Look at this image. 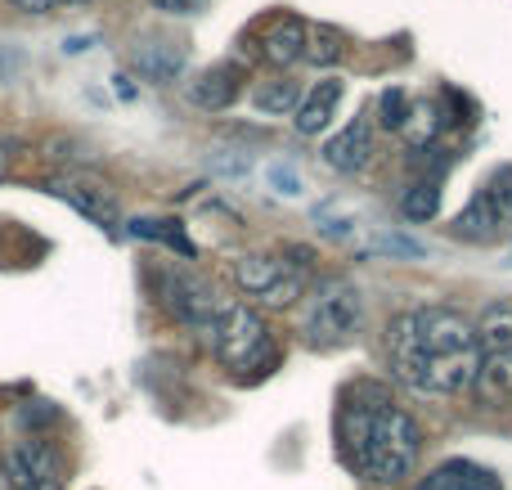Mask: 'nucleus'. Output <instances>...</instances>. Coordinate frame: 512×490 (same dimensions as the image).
<instances>
[{
  "label": "nucleus",
  "instance_id": "4be33fe9",
  "mask_svg": "<svg viewBox=\"0 0 512 490\" xmlns=\"http://www.w3.org/2000/svg\"><path fill=\"white\" fill-rule=\"evenodd\" d=\"M373 117H378L382 131H400V126H405V117H409V95L400 86H387L378 95V108H373Z\"/></svg>",
  "mask_w": 512,
  "mask_h": 490
},
{
  "label": "nucleus",
  "instance_id": "a878e982",
  "mask_svg": "<svg viewBox=\"0 0 512 490\" xmlns=\"http://www.w3.org/2000/svg\"><path fill=\"white\" fill-rule=\"evenodd\" d=\"M265 180H270L274 189H279L283 198H297L301 194V176L292 167H283V162H274V167H265Z\"/></svg>",
  "mask_w": 512,
  "mask_h": 490
},
{
  "label": "nucleus",
  "instance_id": "f257e3e1",
  "mask_svg": "<svg viewBox=\"0 0 512 490\" xmlns=\"http://www.w3.org/2000/svg\"><path fill=\"white\" fill-rule=\"evenodd\" d=\"M382 342L396 378L423 396H459L477 378V324L459 306H414L391 315Z\"/></svg>",
  "mask_w": 512,
  "mask_h": 490
},
{
  "label": "nucleus",
  "instance_id": "2f4dec72",
  "mask_svg": "<svg viewBox=\"0 0 512 490\" xmlns=\"http://www.w3.org/2000/svg\"><path fill=\"white\" fill-rule=\"evenodd\" d=\"M90 36H68V41H63V54H81V50H90Z\"/></svg>",
  "mask_w": 512,
  "mask_h": 490
},
{
  "label": "nucleus",
  "instance_id": "c756f323",
  "mask_svg": "<svg viewBox=\"0 0 512 490\" xmlns=\"http://www.w3.org/2000/svg\"><path fill=\"white\" fill-rule=\"evenodd\" d=\"M319 234H324V239H346V234H351V221H328V225H319Z\"/></svg>",
  "mask_w": 512,
  "mask_h": 490
},
{
  "label": "nucleus",
  "instance_id": "7c9ffc66",
  "mask_svg": "<svg viewBox=\"0 0 512 490\" xmlns=\"http://www.w3.org/2000/svg\"><path fill=\"white\" fill-rule=\"evenodd\" d=\"M113 90H117V99H126V104H131V99H135L131 77H122V72H117V77H113Z\"/></svg>",
  "mask_w": 512,
  "mask_h": 490
},
{
  "label": "nucleus",
  "instance_id": "c9c22d12",
  "mask_svg": "<svg viewBox=\"0 0 512 490\" xmlns=\"http://www.w3.org/2000/svg\"><path fill=\"white\" fill-rule=\"evenodd\" d=\"M504 266H508V270H512V257H508V261H504Z\"/></svg>",
  "mask_w": 512,
  "mask_h": 490
},
{
  "label": "nucleus",
  "instance_id": "9b49d317",
  "mask_svg": "<svg viewBox=\"0 0 512 490\" xmlns=\"http://www.w3.org/2000/svg\"><path fill=\"white\" fill-rule=\"evenodd\" d=\"M306 18L297 14H274L270 23L261 27V45H256V54H261L270 68H292L297 59H306Z\"/></svg>",
  "mask_w": 512,
  "mask_h": 490
},
{
  "label": "nucleus",
  "instance_id": "6ab92c4d",
  "mask_svg": "<svg viewBox=\"0 0 512 490\" xmlns=\"http://www.w3.org/2000/svg\"><path fill=\"white\" fill-rule=\"evenodd\" d=\"M477 347L481 351H512V302L486 306L477 320Z\"/></svg>",
  "mask_w": 512,
  "mask_h": 490
},
{
  "label": "nucleus",
  "instance_id": "ddd939ff",
  "mask_svg": "<svg viewBox=\"0 0 512 490\" xmlns=\"http://www.w3.org/2000/svg\"><path fill=\"white\" fill-rule=\"evenodd\" d=\"M337 104H342V81H337V77L315 81V86H310L306 95H301L292 126H297L301 135H319V131H328V122L337 117Z\"/></svg>",
  "mask_w": 512,
  "mask_h": 490
},
{
  "label": "nucleus",
  "instance_id": "5701e85b",
  "mask_svg": "<svg viewBox=\"0 0 512 490\" xmlns=\"http://www.w3.org/2000/svg\"><path fill=\"white\" fill-rule=\"evenodd\" d=\"M369 257H405V261H423L427 248L418 239H409V234H378V239H369Z\"/></svg>",
  "mask_w": 512,
  "mask_h": 490
},
{
  "label": "nucleus",
  "instance_id": "39448f33",
  "mask_svg": "<svg viewBox=\"0 0 512 490\" xmlns=\"http://www.w3.org/2000/svg\"><path fill=\"white\" fill-rule=\"evenodd\" d=\"M234 284L248 297H256L265 311H292L306 297L301 270L279 261L274 252H248V257H239L234 261Z\"/></svg>",
  "mask_w": 512,
  "mask_h": 490
},
{
  "label": "nucleus",
  "instance_id": "f03ea898",
  "mask_svg": "<svg viewBox=\"0 0 512 490\" xmlns=\"http://www.w3.org/2000/svg\"><path fill=\"white\" fill-rule=\"evenodd\" d=\"M337 446L342 459L360 477L382 486H400L414 477L418 455H423V428L409 410L391 401L387 387L378 383H355L342 396V414H337Z\"/></svg>",
  "mask_w": 512,
  "mask_h": 490
},
{
  "label": "nucleus",
  "instance_id": "7ed1b4c3",
  "mask_svg": "<svg viewBox=\"0 0 512 490\" xmlns=\"http://www.w3.org/2000/svg\"><path fill=\"white\" fill-rule=\"evenodd\" d=\"M207 342H212L221 369H230V374H239V378L270 374V365L279 360L270 324L261 320V311H252V306H243V302H225L221 311H216L212 329H207Z\"/></svg>",
  "mask_w": 512,
  "mask_h": 490
},
{
  "label": "nucleus",
  "instance_id": "bb28decb",
  "mask_svg": "<svg viewBox=\"0 0 512 490\" xmlns=\"http://www.w3.org/2000/svg\"><path fill=\"white\" fill-rule=\"evenodd\" d=\"M18 419H23L27 428H36V423H54V419H59V414H54L45 401H36V405H23V410H18Z\"/></svg>",
  "mask_w": 512,
  "mask_h": 490
},
{
  "label": "nucleus",
  "instance_id": "0eeeda50",
  "mask_svg": "<svg viewBox=\"0 0 512 490\" xmlns=\"http://www.w3.org/2000/svg\"><path fill=\"white\" fill-rule=\"evenodd\" d=\"M243 81H248V68H243L239 59L212 63L207 72H198V77L189 81V104L203 108V113H225L230 104H239Z\"/></svg>",
  "mask_w": 512,
  "mask_h": 490
},
{
  "label": "nucleus",
  "instance_id": "aec40b11",
  "mask_svg": "<svg viewBox=\"0 0 512 490\" xmlns=\"http://www.w3.org/2000/svg\"><path fill=\"white\" fill-rule=\"evenodd\" d=\"M346 54V32H337L333 23H310L306 27V63L315 68H333Z\"/></svg>",
  "mask_w": 512,
  "mask_h": 490
},
{
  "label": "nucleus",
  "instance_id": "6e6552de",
  "mask_svg": "<svg viewBox=\"0 0 512 490\" xmlns=\"http://www.w3.org/2000/svg\"><path fill=\"white\" fill-rule=\"evenodd\" d=\"M50 194L63 198V203H68L72 212H81L86 221H95L99 230H117V225H122V207H117V198L108 194L104 185H95V180H81V176L50 180Z\"/></svg>",
  "mask_w": 512,
  "mask_h": 490
},
{
  "label": "nucleus",
  "instance_id": "4468645a",
  "mask_svg": "<svg viewBox=\"0 0 512 490\" xmlns=\"http://www.w3.org/2000/svg\"><path fill=\"white\" fill-rule=\"evenodd\" d=\"M414 490H504V482H499L490 468L472 464V459H445V464L432 468Z\"/></svg>",
  "mask_w": 512,
  "mask_h": 490
},
{
  "label": "nucleus",
  "instance_id": "473e14b6",
  "mask_svg": "<svg viewBox=\"0 0 512 490\" xmlns=\"http://www.w3.org/2000/svg\"><path fill=\"white\" fill-rule=\"evenodd\" d=\"M18 63H23V59H18V54H0V77H14V72H18Z\"/></svg>",
  "mask_w": 512,
  "mask_h": 490
},
{
  "label": "nucleus",
  "instance_id": "2eb2a0df",
  "mask_svg": "<svg viewBox=\"0 0 512 490\" xmlns=\"http://www.w3.org/2000/svg\"><path fill=\"white\" fill-rule=\"evenodd\" d=\"M472 392H477V401L495 405V410L512 405V351H481Z\"/></svg>",
  "mask_w": 512,
  "mask_h": 490
},
{
  "label": "nucleus",
  "instance_id": "f3484780",
  "mask_svg": "<svg viewBox=\"0 0 512 490\" xmlns=\"http://www.w3.org/2000/svg\"><path fill=\"white\" fill-rule=\"evenodd\" d=\"M301 104V81L297 77H270L252 90V108L265 117H283V113H297Z\"/></svg>",
  "mask_w": 512,
  "mask_h": 490
},
{
  "label": "nucleus",
  "instance_id": "f704fd0d",
  "mask_svg": "<svg viewBox=\"0 0 512 490\" xmlns=\"http://www.w3.org/2000/svg\"><path fill=\"white\" fill-rule=\"evenodd\" d=\"M59 5H68V9H86L90 0H59Z\"/></svg>",
  "mask_w": 512,
  "mask_h": 490
},
{
  "label": "nucleus",
  "instance_id": "c85d7f7f",
  "mask_svg": "<svg viewBox=\"0 0 512 490\" xmlns=\"http://www.w3.org/2000/svg\"><path fill=\"white\" fill-rule=\"evenodd\" d=\"M18 9H23V14H50L54 5H59V0H14Z\"/></svg>",
  "mask_w": 512,
  "mask_h": 490
},
{
  "label": "nucleus",
  "instance_id": "393cba45",
  "mask_svg": "<svg viewBox=\"0 0 512 490\" xmlns=\"http://www.w3.org/2000/svg\"><path fill=\"white\" fill-rule=\"evenodd\" d=\"M207 162H212V171H216V176H234V180H239V176H248V171H252V158H248V153H243V149H216Z\"/></svg>",
  "mask_w": 512,
  "mask_h": 490
},
{
  "label": "nucleus",
  "instance_id": "412c9836",
  "mask_svg": "<svg viewBox=\"0 0 512 490\" xmlns=\"http://www.w3.org/2000/svg\"><path fill=\"white\" fill-rule=\"evenodd\" d=\"M436 212H441V185L436 180L405 185V194H400V216L405 221H436Z\"/></svg>",
  "mask_w": 512,
  "mask_h": 490
},
{
  "label": "nucleus",
  "instance_id": "20e7f679",
  "mask_svg": "<svg viewBox=\"0 0 512 490\" xmlns=\"http://www.w3.org/2000/svg\"><path fill=\"white\" fill-rule=\"evenodd\" d=\"M364 329V297L351 279H324L301 297V342L315 351H337Z\"/></svg>",
  "mask_w": 512,
  "mask_h": 490
},
{
  "label": "nucleus",
  "instance_id": "9d476101",
  "mask_svg": "<svg viewBox=\"0 0 512 490\" xmlns=\"http://www.w3.org/2000/svg\"><path fill=\"white\" fill-rule=\"evenodd\" d=\"M131 63L144 81L171 86V81H180V72H185L189 50L180 41H171V36H144V41L131 45Z\"/></svg>",
  "mask_w": 512,
  "mask_h": 490
},
{
  "label": "nucleus",
  "instance_id": "1a4fd4ad",
  "mask_svg": "<svg viewBox=\"0 0 512 490\" xmlns=\"http://www.w3.org/2000/svg\"><path fill=\"white\" fill-rule=\"evenodd\" d=\"M369 158H373V113L364 108V113H355L351 122L324 144V167L342 171V176H355V171L369 167Z\"/></svg>",
  "mask_w": 512,
  "mask_h": 490
},
{
  "label": "nucleus",
  "instance_id": "f8f14e48",
  "mask_svg": "<svg viewBox=\"0 0 512 490\" xmlns=\"http://www.w3.org/2000/svg\"><path fill=\"white\" fill-rule=\"evenodd\" d=\"M445 126H450V113L441 108V99L423 95V99H409V117H405V126H400V135L409 140L414 153H432L436 140L445 135Z\"/></svg>",
  "mask_w": 512,
  "mask_h": 490
},
{
  "label": "nucleus",
  "instance_id": "b1692460",
  "mask_svg": "<svg viewBox=\"0 0 512 490\" xmlns=\"http://www.w3.org/2000/svg\"><path fill=\"white\" fill-rule=\"evenodd\" d=\"M486 198L495 203V212H499V221L512 225V167H499L495 176H490V185H486Z\"/></svg>",
  "mask_w": 512,
  "mask_h": 490
},
{
  "label": "nucleus",
  "instance_id": "cd10ccee",
  "mask_svg": "<svg viewBox=\"0 0 512 490\" xmlns=\"http://www.w3.org/2000/svg\"><path fill=\"white\" fill-rule=\"evenodd\" d=\"M149 5L162 9V14H198L207 0H149Z\"/></svg>",
  "mask_w": 512,
  "mask_h": 490
},
{
  "label": "nucleus",
  "instance_id": "dca6fc26",
  "mask_svg": "<svg viewBox=\"0 0 512 490\" xmlns=\"http://www.w3.org/2000/svg\"><path fill=\"white\" fill-rule=\"evenodd\" d=\"M450 234H454V239H463V243H495L499 234H504V221H499L495 203L486 198V189H481V194H472V203L454 216Z\"/></svg>",
  "mask_w": 512,
  "mask_h": 490
},
{
  "label": "nucleus",
  "instance_id": "a211bd4d",
  "mask_svg": "<svg viewBox=\"0 0 512 490\" xmlns=\"http://www.w3.org/2000/svg\"><path fill=\"white\" fill-rule=\"evenodd\" d=\"M131 234H135V239L162 243V248L180 252V257H185V261H194V257H198L194 239H189V234H185V225H180V221H158V216H140V221H131Z\"/></svg>",
  "mask_w": 512,
  "mask_h": 490
},
{
  "label": "nucleus",
  "instance_id": "423d86ee",
  "mask_svg": "<svg viewBox=\"0 0 512 490\" xmlns=\"http://www.w3.org/2000/svg\"><path fill=\"white\" fill-rule=\"evenodd\" d=\"M158 302H162V311H171L180 324H189V329H212V320H216V311L225 306V297L216 293V284L212 279H203L198 270H176V266H167V270H158Z\"/></svg>",
  "mask_w": 512,
  "mask_h": 490
},
{
  "label": "nucleus",
  "instance_id": "72a5a7b5",
  "mask_svg": "<svg viewBox=\"0 0 512 490\" xmlns=\"http://www.w3.org/2000/svg\"><path fill=\"white\" fill-rule=\"evenodd\" d=\"M9 162H14V153H9V144H5V140H0V180H5V176H9Z\"/></svg>",
  "mask_w": 512,
  "mask_h": 490
}]
</instances>
